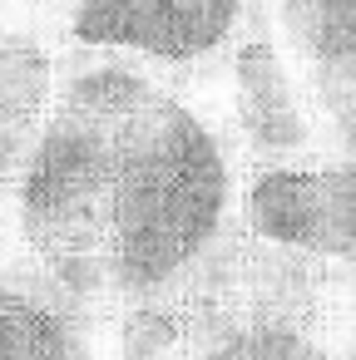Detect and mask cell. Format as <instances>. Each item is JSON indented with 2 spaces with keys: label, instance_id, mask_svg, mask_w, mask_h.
<instances>
[{
  "label": "cell",
  "instance_id": "6da1fadb",
  "mask_svg": "<svg viewBox=\"0 0 356 360\" xmlns=\"http://www.w3.org/2000/svg\"><path fill=\"white\" fill-rule=\"evenodd\" d=\"M164 84L173 79L129 55L109 50L60 55L50 114L11 202L20 262L35 266L94 321H99V232L119 143L129 119Z\"/></svg>",
  "mask_w": 356,
  "mask_h": 360
},
{
  "label": "cell",
  "instance_id": "7a4b0ae2",
  "mask_svg": "<svg viewBox=\"0 0 356 360\" xmlns=\"http://www.w3.org/2000/svg\"><path fill=\"white\" fill-rule=\"evenodd\" d=\"M223 79H228V134L247 173H302L336 163L312 84L292 60L267 0L252 6V20L243 25L223 65Z\"/></svg>",
  "mask_w": 356,
  "mask_h": 360
},
{
  "label": "cell",
  "instance_id": "3957f363",
  "mask_svg": "<svg viewBox=\"0 0 356 360\" xmlns=\"http://www.w3.org/2000/svg\"><path fill=\"white\" fill-rule=\"evenodd\" d=\"M257 0H75L70 50H109L159 70L173 84L228 65Z\"/></svg>",
  "mask_w": 356,
  "mask_h": 360
},
{
  "label": "cell",
  "instance_id": "277c9868",
  "mask_svg": "<svg viewBox=\"0 0 356 360\" xmlns=\"http://www.w3.org/2000/svg\"><path fill=\"white\" fill-rule=\"evenodd\" d=\"M243 217L252 242L356 276V163L341 158L302 173H247Z\"/></svg>",
  "mask_w": 356,
  "mask_h": 360
},
{
  "label": "cell",
  "instance_id": "5b68a950",
  "mask_svg": "<svg viewBox=\"0 0 356 360\" xmlns=\"http://www.w3.org/2000/svg\"><path fill=\"white\" fill-rule=\"evenodd\" d=\"M267 6L312 84L331 153L341 158V143L356 124V0H267Z\"/></svg>",
  "mask_w": 356,
  "mask_h": 360
},
{
  "label": "cell",
  "instance_id": "8992f818",
  "mask_svg": "<svg viewBox=\"0 0 356 360\" xmlns=\"http://www.w3.org/2000/svg\"><path fill=\"white\" fill-rule=\"evenodd\" d=\"M104 326L35 266H0V360H109Z\"/></svg>",
  "mask_w": 356,
  "mask_h": 360
},
{
  "label": "cell",
  "instance_id": "52a82bcc",
  "mask_svg": "<svg viewBox=\"0 0 356 360\" xmlns=\"http://www.w3.org/2000/svg\"><path fill=\"white\" fill-rule=\"evenodd\" d=\"M50 99H55V55H45L35 40L0 35V212L16 202Z\"/></svg>",
  "mask_w": 356,
  "mask_h": 360
}]
</instances>
